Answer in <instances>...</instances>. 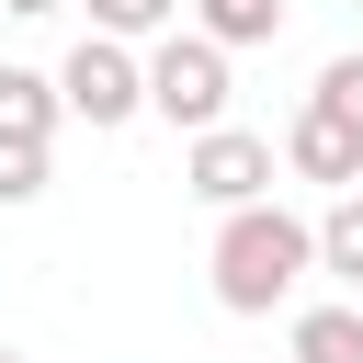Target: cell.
I'll list each match as a JSON object with an SVG mask.
<instances>
[{
  "label": "cell",
  "mask_w": 363,
  "mask_h": 363,
  "mask_svg": "<svg viewBox=\"0 0 363 363\" xmlns=\"http://www.w3.org/2000/svg\"><path fill=\"white\" fill-rule=\"evenodd\" d=\"M0 11H23V23H45V11H68V0H0Z\"/></svg>",
  "instance_id": "4fadbf2b"
},
{
  "label": "cell",
  "mask_w": 363,
  "mask_h": 363,
  "mask_svg": "<svg viewBox=\"0 0 363 363\" xmlns=\"http://www.w3.org/2000/svg\"><path fill=\"white\" fill-rule=\"evenodd\" d=\"M0 363H23V352H0Z\"/></svg>",
  "instance_id": "5bb4252c"
},
{
  "label": "cell",
  "mask_w": 363,
  "mask_h": 363,
  "mask_svg": "<svg viewBox=\"0 0 363 363\" xmlns=\"http://www.w3.org/2000/svg\"><path fill=\"white\" fill-rule=\"evenodd\" d=\"M0 136H23V147L57 136V79L45 68H0Z\"/></svg>",
  "instance_id": "8992f818"
},
{
  "label": "cell",
  "mask_w": 363,
  "mask_h": 363,
  "mask_svg": "<svg viewBox=\"0 0 363 363\" xmlns=\"http://www.w3.org/2000/svg\"><path fill=\"white\" fill-rule=\"evenodd\" d=\"M318 272L363 284V182H340V193H329V216H318Z\"/></svg>",
  "instance_id": "52a82bcc"
},
{
  "label": "cell",
  "mask_w": 363,
  "mask_h": 363,
  "mask_svg": "<svg viewBox=\"0 0 363 363\" xmlns=\"http://www.w3.org/2000/svg\"><path fill=\"white\" fill-rule=\"evenodd\" d=\"M306 272H318V227L306 216H284L272 193L227 204V227H216V306L227 318H272Z\"/></svg>",
  "instance_id": "6da1fadb"
},
{
  "label": "cell",
  "mask_w": 363,
  "mask_h": 363,
  "mask_svg": "<svg viewBox=\"0 0 363 363\" xmlns=\"http://www.w3.org/2000/svg\"><path fill=\"white\" fill-rule=\"evenodd\" d=\"M182 182L227 216V204H250V193H272V136H250V125H193V147H182Z\"/></svg>",
  "instance_id": "277c9868"
},
{
  "label": "cell",
  "mask_w": 363,
  "mask_h": 363,
  "mask_svg": "<svg viewBox=\"0 0 363 363\" xmlns=\"http://www.w3.org/2000/svg\"><path fill=\"white\" fill-rule=\"evenodd\" d=\"M193 34H216L227 57L238 45H272L284 34V0H193Z\"/></svg>",
  "instance_id": "ba28073f"
},
{
  "label": "cell",
  "mask_w": 363,
  "mask_h": 363,
  "mask_svg": "<svg viewBox=\"0 0 363 363\" xmlns=\"http://www.w3.org/2000/svg\"><path fill=\"white\" fill-rule=\"evenodd\" d=\"M352 11H363V0H352Z\"/></svg>",
  "instance_id": "9a60e30c"
},
{
  "label": "cell",
  "mask_w": 363,
  "mask_h": 363,
  "mask_svg": "<svg viewBox=\"0 0 363 363\" xmlns=\"http://www.w3.org/2000/svg\"><path fill=\"white\" fill-rule=\"evenodd\" d=\"M295 363H363V306H306L295 318Z\"/></svg>",
  "instance_id": "9c48e42d"
},
{
  "label": "cell",
  "mask_w": 363,
  "mask_h": 363,
  "mask_svg": "<svg viewBox=\"0 0 363 363\" xmlns=\"http://www.w3.org/2000/svg\"><path fill=\"white\" fill-rule=\"evenodd\" d=\"M284 170H295V182H329V193H340V182H363V136H352L340 113H318V102H306V113L284 125Z\"/></svg>",
  "instance_id": "5b68a950"
},
{
  "label": "cell",
  "mask_w": 363,
  "mask_h": 363,
  "mask_svg": "<svg viewBox=\"0 0 363 363\" xmlns=\"http://www.w3.org/2000/svg\"><path fill=\"white\" fill-rule=\"evenodd\" d=\"M34 193H45V147L0 136V204H34Z\"/></svg>",
  "instance_id": "7c38bea8"
},
{
  "label": "cell",
  "mask_w": 363,
  "mask_h": 363,
  "mask_svg": "<svg viewBox=\"0 0 363 363\" xmlns=\"http://www.w3.org/2000/svg\"><path fill=\"white\" fill-rule=\"evenodd\" d=\"M306 102H318V113H340V125H352V136H363V57H329V68H318V91H306Z\"/></svg>",
  "instance_id": "8fae6325"
},
{
  "label": "cell",
  "mask_w": 363,
  "mask_h": 363,
  "mask_svg": "<svg viewBox=\"0 0 363 363\" xmlns=\"http://www.w3.org/2000/svg\"><path fill=\"white\" fill-rule=\"evenodd\" d=\"M136 68H147V113L159 125H182V136L193 125H227V45L216 34H159Z\"/></svg>",
  "instance_id": "3957f363"
},
{
  "label": "cell",
  "mask_w": 363,
  "mask_h": 363,
  "mask_svg": "<svg viewBox=\"0 0 363 363\" xmlns=\"http://www.w3.org/2000/svg\"><path fill=\"white\" fill-rule=\"evenodd\" d=\"M57 113H79L91 136L136 125V113H147V68H136V45H125V34H79L68 68H57Z\"/></svg>",
  "instance_id": "7a4b0ae2"
},
{
  "label": "cell",
  "mask_w": 363,
  "mask_h": 363,
  "mask_svg": "<svg viewBox=\"0 0 363 363\" xmlns=\"http://www.w3.org/2000/svg\"><path fill=\"white\" fill-rule=\"evenodd\" d=\"M170 11L182 0H91V34H125L136 45V34H170Z\"/></svg>",
  "instance_id": "30bf717a"
}]
</instances>
